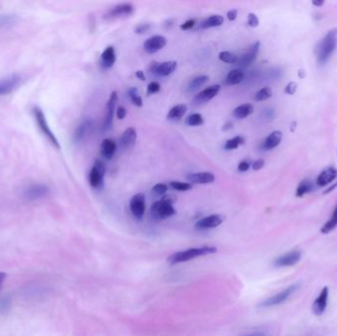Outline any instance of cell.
I'll list each match as a JSON object with an SVG mask.
<instances>
[{
  "label": "cell",
  "instance_id": "cell-33",
  "mask_svg": "<svg viewBox=\"0 0 337 336\" xmlns=\"http://www.w3.org/2000/svg\"><path fill=\"white\" fill-rule=\"evenodd\" d=\"M313 189V185H312V183L309 181V180H304V181H302L299 185L297 186V189H296V196L297 197H302V196H304L305 194L309 193L310 191H312Z\"/></svg>",
  "mask_w": 337,
  "mask_h": 336
},
{
  "label": "cell",
  "instance_id": "cell-21",
  "mask_svg": "<svg viewBox=\"0 0 337 336\" xmlns=\"http://www.w3.org/2000/svg\"><path fill=\"white\" fill-rule=\"evenodd\" d=\"M337 178V170L333 167H328L324 169L317 179L318 186H325L332 183Z\"/></svg>",
  "mask_w": 337,
  "mask_h": 336
},
{
  "label": "cell",
  "instance_id": "cell-13",
  "mask_svg": "<svg viewBox=\"0 0 337 336\" xmlns=\"http://www.w3.org/2000/svg\"><path fill=\"white\" fill-rule=\"evenodd\" d=\"M328 294H329L328 287H327V286H324V287L321 289V291L320 292L318 298L314 301L312 310H313V313H314L316 316L320 317V316L323 315V313L325 312L326 307H327Z\"/></svg>",
  "mask_w": 337,
  "mask_h": 336
},
{
  "label": "cell",
  "instance_id": "cell-17",
  "mask_svg": "<svg viewBox=\"0 0 337 336\" xmlns=\"http://www.w3.org/2000/svg\"><path fill=\"white\" fill-rule=\"evenodd\" d=\"M117 103H118V93L116 91H114L111 94L110 99L108 101V104H107V113H106V117H105V120H104V129L105 130H110L113 126L114 113H115Z\"/></svg>",
  "mask_w": 337,
  "mask_h": 336
},
{
  "label": "cell",
  "instance_id": "cell-47",
  "mask_svg": "<svg viewBox=\"0 0 337 336\" xmlns=\"http://www.w3.org/2000/svg\"><path fill=\"white\" fill-rule=\"evenodd\" d=\"M297 91V84L295 82H291L289 83L286 87H285V90L284 92L288 95H294Z\"/></svg>",
  "mask_w": 337,
  "mask_h": 336
},
{
  "label": "cell",
  "instance_id": "cell-26",
  "mask_svg": "<svg viewBox=\"0 0 337 336\" xmlns=\"http://www.w3.org/2000/svg\"><path fill=\"white\" fill-rule=\"evenodd\" d=\"M90 129H91V121L84 120L83 122H81L74 132V141L76 143L81 142L85 138Z\"/></svg>",
  "mask_w": 337,
  "mask_h": 336
},
{
  "label": "cell",
  "instance_id": "cell-42",
  "mask_svg": "<svg viewBox=\"0 0 337 336\" xmlns=\"http://www.w3.org/2000/svg\"><path fill=\"white\" fill-rule=\"evenodd\" d=\"M151 25L146 23V24H140L138 26L135 27V29H134V33L135 34H138V35H144V34L148 33L150 30H151Z\"/></svg>",
  "mask_w": 337,
  "mask_h": 336
},
{
  "label": "cell",
  "instance_id": "cell-54",
  "mask_svg": "<svg viewBox=\"0 0 337 336\" xmlns=\"http://www.w3.org/2000/svg\"><path fill=\"white\" fill-rule=\"evenodd\" d=\"M232 126H233V123L231 122V121H227V123L224 125V130H228V129H230V128H232Z\"/></svg>",
  "mask_w": 337,
  "mask_h": 336
},
{
  "label": "cell",
  "instance_id": "cell-7",
  "mask_svg": "<svg viewBox=\"0 0 337 336\" xmlns=\"http://www.w3.org/2000/svg\"><path fill=\"white\" fill-rule=\"evenodd\" d=\"M178 62L175 60L163 61V62H152L150 65V72L158 77H166L174 73L177 69Z\"/></svg>",
  "mask_w": 337,
  "mask_h": 336
},
{
  "label": "cell",
  "instance_id": "cell-8",
  "mask_svg": "<svg viewBox=\"0 0 337 336\" xmlns=\"http://www.w3.org/2000/svg\"><path fill=\"white\" fill-rule=\"evenodd\" d=\"M129 207L132 215L136 219L140 220L144 216L146 210V198L143 193H137L133 195L130 199Z\"/></svg>",
  "mask_w": 337,
  "mask_h": 336
},
{
  "label": "cell",
  "instance_id": "cell-9",
  "mask_svg": "<svg viewBox=\"0 0 337 336\" xmlns=\"http://www.w3.org/2000/svg\"><path fill=\"white\" fill-rule=\"evenodd\" d=\"M50 193V188L44 184H35L24 190V197L28 200H38Z\"/></svg>",
  "mask_w": 337,
  "mask_h": 336
},
{
  "label": "cell",
  "instance_id": "cell-53",
  "mask_svg": "<svg viewBox=\"0 0 337 336\" xmlns=\"http://www.w3.org/2000/svg\"><path fill=\"white\" fill-rule=\"evenodd\" d=\"M335 187H337V183H335L334 185H332L331 186H329V188H328V189H326V190L323 192V194H327V193L331 192L332 190H334V188H335Z\"/></svg>",
  "mask_w": 337,
  "mask_h": 336
},
{
  "label": "cell",
  "instance_id": "cell-1",
  "mask_svg": "<svg viewBox=\"0 0 337 336\" xmlns=\"http://www.w3.org/2000/svg\"><path fill=\"white\" fill-rule=\"evenodd\" d=\"M337 46V29H332L327 32L324 38L319 43L316 49L317 60L320 65L325 64Z\"/></svg>",
  "mask_w": 337,
  "mask_h": 336
},
{
  "label": "cell",
  "instance_id": "cell-18",
  "mask_svg": "<svg viewBox=\"0 0 337 336\" xmlns=\"http://www.w3.org/2000/svg\"><path fill=\"white\" fill-rule=\"evenodd\" d=\"M186 180L191 185H208L215 181V176L211 172H200L187 175Z\"/></svg>",
  "mask_w": 337,
  "mask_h": 336
},
{
  "label": "cell",
  "instance_id": "cell-20",
  "mask_svg": "<svg viewBox=\"0 0 337 336\" xmlns=\"http://www.w3.org/2000/svg\"><path fill=\"white\" fill-rule=\"evenodd\" d=\"M117 61V53L116 50L113 46H110L106 48V50L103 51L102 55H101V65L103 66L105 69H110L115 65Z\"/></svg>",
  "mask_w": 337,
  "mask_h": 336
},
{
  "label": "cell",
  "instance_id": "cell-49",
  "mask_svg": "<svg viewBox=\"0 0 337 336\" xmlns=\"http://www.w3.org/2000/svg\"><path fill=\"white\" fill-rule=\"evenodd\" d=\"M238 17V10L237 9H231L228 11L227 13V18L229 19V21H235Z\"/></svg>",
  "mask_w": 337,
  "mask_h": 336
},
{
  "label": "cell",
  "instance_id": "cell-37",
  "mask_svg": "<svg viewBox=\"0 0 337 336\" xmlns=\"http://www.w3.org/2000/svg\"><path fill=\"white\" fill-rule=\"evenodd\" d=\"M272 96V90L269 87H264L260 89L254 96V100L256 102H262V101H266Z\"/></svg>",
  "mask_w": 337,
  "mask_h": 336
},
{
  "label": "cell",
  "instance_id": "cell-14",
  "mask_svg": "<svg viewBox=\"0 0 337 336\" xmlns=\"http://www.w3.org/2000/svg\"><path fill=\"white\" fill-rule=\"evenodd\" d=\"M224 222V217L219 214H212L198 220L195 224L197 230H208L219 227Z\"/></svg>",
  "mask_w": 337,
  "mask_h": 336
},
{
  "label": "cell",
  "instance_id": "cell-28",
  "mask_svg": "<svg viewBox=\"0 0 337 336\" xmlns=\"http://www.w3.org/2000/svg\"><path fill=\"white\" fill-rule=\"evenodd\" d=\"M224 24V17L221 15H212L205 20H203L200 24L201 29H210L215 27H220Z\"/></svg>",
  "mask_w": 337,
  "mask_h": 336
},
{
  "label": "cell",
  "instance_id": "cell-12",
  "mask_svg": "<svg viewBox=\"0 0 337 336\" xmlns=\"http://www.w3.org/2000/svg\"><path fill=\"white\" fill-rule=\"evenodd\" d=\"M220 89H221L220 85H212L205 88L204 90H202L194 97L193 103L195 105H201V104L209 102V101H211L213 98H215L218 95Z\"/></svg>",
  "mask_w": 337,
  "mask_h": 336
},
{
  "label": "cell",
  "instance_id": "cell-46",
  "mask_svg": "<svg viewBox=\"0 0 337 336\" xmlns=\"http://www.w3.org/2000/svg\"><path fill=\"white\" fill-rule=\"evenodd\" d=\"M194 26H195V20H194V19H189V20L185 21V23H183V24L180 26V28H181V30H183V31H188V30L192 29Z\"/></svg>",
  "mask_w": 337,
  "mask_h": 336
},
{
  "label": "cell",
  "instance_id": "cell-48",
  "mask_svg": "<svg viewBox=\"0 0 337 336\" xmlns=\"http://www.w3.org/2000/svg\"><path fill=\"white\" fill-rule=\"evenodd\" d=\"M263 166H264V160H262V159H257V160L254 161V162L253 163V165H252L253 169L254 171H259L260 169H262Z\"/></svg>",
  "mask_w": 337,
  "mask_h": 336
},
{
  "label": "cell",
  "instance_id": "cell-41",
  "mask_svg": "<svg viewBox=\"0 0 337 336\" xmlns=\"http://www.w3.org/2000/svg\"><path fill=\"white\" fill-rule=\"evenodd\" d=\"M161 90V84L158 81H152L148 86H147V95H153L158 93Z\"/></svg>",
  "mask_w": 337,
  "mask_h": 336
},
{
  "label": "cell",
  "instance_id": "cell-55",
  "mask_svg": "<svg viewBox=\"0 0 337 336\" xmlns=\"http://www.w3.org/2000/svg\"><path fill=\"white\" fill-rule=\"evenodd\" d=\"M313 5H317V6H322L323 5V1H313Z\"/></svg>",
  "mask_w": 337,
  "mask_h": 336
},
{
  "label": "cell",
  "instance_id": "cell-2",
  "mask_svg": "<svg viewBox=\"0 0 337 336\" xmlns=\"http://www.w3.org/2000/svg\"><path fill=\"white\" fill-rule=\"evenodd\" d=\"M177 201V197L175 195L168 194L164 195L162 198L156 202H154L151 206V214L154 219L164 220L168 217L174 216L177 211L173 204Z\"/></svg>",
  "mask_w": 337,
  "mask_h": 336
},
{
  "label": "cell",
  "instance_id": "cell-30",
  "mask_svg": "<svg viewBox=\"0 0 337 336\" xmlns=\"http://www.w3.org/2000/svg\"><path fill=\"white\" fill-rule=\"evenodd\" d=\"M337 227V204L333 210L332 216L329 218V220L321 227L320 232L322 234H328L330 232H332L335 228Z\"/></svg>",
  "mask_w": 337,
  "mask_h": 336
},
{
  "label": "cell",
  "instance_id": "cell-43",
  "mask_svg": "<svg viewBox=\"0 0 337 336\" xmlns=\"http://www.w3.org/2000/svg\"><path fill=\"white\" fill-rule=\"evenodd\" d=\"M248 25L252 28H256L259 25L258 17L254 13H249L248 15Z\"/></svg>",
  "mask_w": 337,
  "mask_h": 336
},
{
  "label": "cell",
  "instance_id": "cell-23",
  "mask_svg": "<svg viewBox=\"0 0 337 336\" xmlns=\"http://www.w3.org/2000/svg\"><path fill=\"white\" fill-rule=\"evenodd\" d=\"M100 152L104 159L111 160L117 152V143L110 138L104 139L102 141V144H101Z\"/></svg>",
  "mask_w": 337,
  "mask_h": 336
},
{
  "label": "cell",
  "instance_id": "cell-15",
  "mask_svg": "<svg viewBox=\"0 0 337 336\" xmlns=\"http://www.w3.org/2000/svg\"><path fill=\"white\" fill-rule=\"evenodd\" d=\"M167 43H168V41L165 37H163L161 35H155V36L149 38L148 40H146L143 47H144V50L147 53L153 54V53H156L157 51L161 50L162 49H164L166 47Z\"/></svg>",
  "mask_w": 337,
  "mask_h": 336
},
{
  "label": "cell",
  "instance_id": "cell-52",
  "mask_svg": "<svg viewBox=\"0 0 337 336\" xmlns=\"http://www.w3.org/2000/svg\"><path fill=\"white\" fill-rule=\"evenodd\" d=\"M6 277H7L6 273H4V272H0V288H1V286H2V284H3V282H4V280H5Z\"/></svg>",
  "mask_w": 337,
  "mask_h": 336
},
{
  "label": "cell",
  "instance_id": "cell-22",
  "mask_svg": "<svg viewBox=\"0 0 337 336\" xmlns=\"http://www.w3.org/2000/svg\"><path fill=\"white\" fill-rule=\"evenodd\" d=\"M136 139H137V132L135 128L128 127L124 130V132L122 133V135L120 137V145L124 149L130 148L134 145V143H135Z\"/></svg>",
  "mask_w": 337,
  "mask_h": 336
},
{
  "label": "cell",
  "instance_id": "cell-39",
  "mask_svg": "<svg viewBox=\"0 0 337 336\" xmlns=\"http://www.w3.org/2000/svg\"><path fill=\"white\" fill-rule=\"evenodd\" d=\"M11 307V298L10 296H5L0 300V312L6 314L10 310Z\"/></svg>",
  "mask_w": 337,
  "mask_h": 336
},
{
  "label": "cell",
  "instance_id": "cell-11",
  "mask_svg": "<svg viewBox=\"0 0 337 336\" xmlns=\"http://www.w3.org/2000/svg\"><path fill=\"white\" fill-rule=\"evenodd\" d=\"M22 79L18 74H11L0 79V96H5L12 93L18 88Z\"/></svg>",
  "mask_w": 337,
  "mask_h": 336
},
{
  "label": "cell",
  "instance_id": "cell-51",
  "mask_svg": "<svg viewBox=\"0 0 337 336\" xmlns=\"http://www.w3.org/2000/svg\"><path fill=\"white\" fill-rule=\"evenodd\" d=\"M135 76H136L138 79H140L141 81H145V80H146L145 74H144V72H143L142 70H138V71H136Z\"/></svg>",
  "mask_w": 337,
  "mask_h": 336
},
{
  "label": "cell",
  "instance_id": "cell-29",
  "mask_svg": "<svg viewBox=\"0 0 337 336\" xmlns=\"http://www.w3.org/2000/svg\"><path fill=\"white\" fill-rule=\"evenodd\" d=\"M253 113V106L251 104H244L236 108L233 111V116L236 118L244 119Z\"/></svg>",
  "mask_w": 337,
  "mask_h": 336
},
{
  "label": "cell",
  "instance_id": "cell-36",
  "mask_svg": "<svg viewBox=\"0 0 337 336\" xmlns=\"http://www.w3.org/2000/svg\"><path fill=\"white\" fill-rule=\"evenodd\" d=\"M185 123L189 126H199L204 123V118L201 114H198V113L191 114L190 116L187 117Z\"/></svg>",
  "mask_w": 337,
  "mask_h": 336
},
{
  "label": "cell",
  "instance_id": "cell-19",
  "mask_svg": "<svg viewBox=\"0 0 337 336\" xmlns=\"http://www.w3.org/2000/svg\"><path fill=\"white\" fill-rule=\"evenodd\" d=\"M259 48H260L259 42H256L253 45H252L249 50L245 54H243L241 57H239L237 64H239L242 67H248L249 65H251L256 58L257 53L259 51Z\"/></svg>",
  "mask_w": 337,
  "mask_h": 336
},
{
  "label": "cell",
  "instance_id": "cell-27",
  "mask_svg": "<svg viewBox=\"0 0 337 336\" xmlns=\"http://www.w3.org/2000/svg\"><path fill=\"white\" fill-rule=\"evenodd\" d=\"M244 80V72L242 69L236 68L231 70L225 80L226 85H238Z\"/></svg>",
  "mask_w": 337,
  "mask_h": 336
},
{
  "label": "cell",
  "instance_id": "cell-45",
  "mask_svg": "<svg viewBox=\"0 0 337 336\" xmlns=\"http://www.w3.org/2000/svg\"><path fill=\"white\" fill-rule=\"evenodd\" d=\"M14 17L13 16H6V15H0V26H7L14 23Z\"/></svg>",
  "mask_w": 337,
  "mask_h": 336
},
{
  "label": "cell",
  "instance_id": "cell-44",
  "mask_svg": "<svg viewBox=\"0 0 337 336\" xmlns=\"http://www.w3.org/2000/svg\"><path fill=\"white\" fill-rule=\"evenodd\" d=\"M251 166H252L251 160L246 159V160L242 161V162L239 164V166H238V170H239L240 172H243V173H244V172H247V171L250 170Z\"/></svg>",
  "mask_w": 337,
  "mask_h": 336
},
{
  "label": "cell",
  "instance_id": "cell-32",
  "mask_svg": "<svg viewBox=\"0 0 337 336\" xmlns=\"http://www.w3.org/2000/svg\"><path fill=\"white\" fill-rule=\"evenodd\" d=\"M244 143H245V138L243 136H241V135L235 136V137L229 139L228 141H226V143L224 145V149L228 150V151L238 149Z\"/></svg>",
  "mask_w": 337,
  "mask_h": 336
},
{
  "label": "cell",
  "instance_id": "cell-4",
  "mask_svg": "<svg viewBox=\"0 0 337 336\" xmlns=\"http://www.w3.org/2000/svg\"><path fill=\"white\" fill-rule=\"evenodd\" d=\"M33 115H34V118H35L37 125L40 128L41 132L48 138V140L52 144V146H54L56 149H60V144H59L56 136L54 135V133L51 129V127H50L49 123H48V120L46 118V116H45L44 112L42 111V109L39 108V107H34Z\"/></svg>",
  "mask_w": 337,
  "mask_h": 336
},
{
  "label": "cell",
  "instance_id": "cell-10",
  "mask_svg": "<svg viewBox=\"0 0 337 336\" xmlns=\"http://www.w3.org/2000/svg\"><path fill=\"white\" fill-rule=\"evenodd\" d=\"M302 258V252L298 250L288 252L282 255H279L274 260V265L277 267H286L296 265Z\"/></svg>",
  "mask_w": 337,
  "mask_h": 336
},
{
  "label": "cell",
  "instance_id": "cell-16",
  "mask_svg": "<svg viewBox=\"0 0 337 336\" xmlns=\"http://www.w3.org/2000/svg\"><path fill=\"white\" fill-rule=\"evenodd\" d=\"M134 12V6L131 3H121L111 10H109L105 14L106 19H116L124 16H130Z\"/></svg>",
  "mask_w": 337,
  "mask_h": 336
},
{
  "label": "cell",
  "instance_id": "cell-34",
  "mask_svg": "<svg viewBox=\"0 0 337 336\" xmlns=\"http://www.w3.org/2000/svg\"><path fill=\"white\" fill-rule=\"evenodd\" d=\"M209 80V77L207 75H200V76H197L195 78H193L189 85H188V89L189 91H195L197 89H199L201 86H203L204 84H206Z\"/></svg>",
  "mask_w": 337,
  "mask_h": 336
},
{
  "label": "cell",
  "instance_id": "cell-38",
  "mask_svg": "<svg viewBox=\"0 0 337 336\" xmlns=\"http://www.w3.org/2000/svg\"><path fill=\"white\" fill-rule=\"evenodd\" d=\"M170 185L172 188H174L177 191H188L192 188V185L189 183H183V182H177L173 181L170 183Z\"/></svg>",
  "mask_w": 337,
  "mask_h": 336
},
{
  "label": "cell",
  "instance_id": "cell-3",
  "mask_svg": "<svg viewBox=\"0 0 337 336\" xmlns=\"http://www.w3.org/2000/svg\"><path fill=\"white\" fill-rule=\"evenodd\" d=\"M215 252H217V248L215 247L205 246V247H199V248H190L188 250L173 253L172 255L168 256V262L174 265V264H178L182 262H186L188 260L197 258L199 256H204V255L215 253Z\"/></svg>",
  "mask_w": 337,
  "mask_h": 336
},
{
  "label": "cell",
  "instance_id": "cell-5",
  "mask_svg": "<svg viewBox=\"0 0 337 336\" xmlns=\"http://www.w3.org/2000/svg\"><path fill=\"white\" fill-rule=\"evenodd\" d=\"M299 286H300L299 283L292 284L291 286L287 287L286 289H284L280 293L264 300L262 303H260L259 306L263 307V308H269V307H274V306H277V305L284 303L285 301H287L298 290Z\"/></svg>",
  "mask_w": 337,
  "mask_h": 336
},
{
  "label": "cell",
  "instance_id": "cell-40",
  "mask_svg": "<svg viewBox=\"0 0 337 336\" xmlns=\"http://www.w3.org/2000/svg\"><path fill=\"white\" fill-rule=\"evenodd\" d=\"M152 191L156 194V195H161V196H164L166 194V192L168 191V185L166 184H163V183H160V184H157L153 186L152 188Z\"/></svg>",
  "mask_w": 337,
  "mask_h": 336
},
{
  "label": "cell",
  "instance_id": "cell-6",
  "mask_svg": "<svg viewBox=\"0 0 337 336\" xmlns=\"http://www.w3.org/2000/svg\"><path fill=\"white\" fill-rule=\"evenodd\" d=\"M106 175V166L103 161L96 160L89 174V183L92 187L99 188L102 186Z\"/></svg>",
  "mask_w": 337,
  "mask_h": 336
},
{
  "label": "cell",
  "instance_id": "cell-25",
  "mask_svg": "<svg viewBox=\"0 0 337 336\" xmlns=\"http://www.w3.org/2000/svg\"><path fill=\"white\" fill-rule=\"evenodd\" d=\"M187 112V106L185 104H180L173 107L168 113L167 118L170 120H180L182 119Z\"/></svg>",
  "mask_w": 337,
  "mask_h": 336
},
{
  "label": "cell",
  "instance_id": "cell-31",
  "mask_svg": "<svg viewBox=\"0 0 337 336\" xmlns=\"http://www.w3.org/2000/svg\"><path fill=\"white\" fill-rule=\"evenodd\" d=\"M127 94H128V97L131 101V103L134 105V106H136V107H142L143 106V100L141 98V96L139 95V92L137 90V88L135 87H131L128 89L127 91Z\"/></svg>",
  "mask_w": 337,
  "mask_h": 336
},
{
  "label": "cell",
  "instance_id": "cell-50",
  "mask_svg": "<svg viewBox=\"0 0 337 336\" xmlns=\"http://www.w3.org/2000/svg\"><path fill=\"white\" fill-rule=\"evenodd\" d=\"M117 117L118 119H123L126 117V110L123 107H118L117 109Z\"/></svg>",
  "mask_w": 337,
  "mask_h": 336
},
{
  "label": "cell",
  "instance_id": "cell-24",
  "mask_svg": "<svg viewBox=\"0 0 337 336\" xmlns=\"http://www.w3.org/2000/svg\"><path fill=\"white\" fill-rule=\"evenodd\" d=\"M282 137H283V134L281 131L279 130H275L273 132H271L269 135L265 138L264 142H263V148L265 150H271V149H274L276 148L281 140H282Z\"/></svg>",
  "mask_w": 337,
  "mask_h": 336
},
{
  "label": "cell",
  "instance_id": "cell-35",
  "mask_svg": "<svg viewBox=\"0 0 337 336\" xmlns=\"http://www.w3.org/2000/svg\"><path fill=\"white\" fill-rule=\"evenodd\" d=\"M219 59L223 62L230 64H237L239 60V56L231 51H221L219 53Z\"/></svg>",
  "mask_w": 337,
  "mask_h": 336
}]
</instances>
